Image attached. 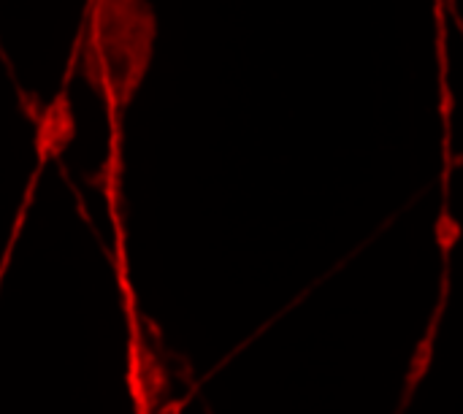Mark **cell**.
<instances>
[{
  "instance_id": "obj_1",
  "label": "cell",
  "mask_w": 463,
  "mask_h": 414,
  "mask_svg": "<svg viewBox=\"0 0 463 414\" xmlns=\"http://www.w3.org/2000/svg\"><path fill=\"white\" fill-rule=\"evenodd\" d=\"M155 19L146 0H95L87 27V73L111 103L138 87L152 54Z\"/></svg>"
}]
</instances>
